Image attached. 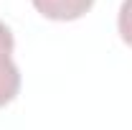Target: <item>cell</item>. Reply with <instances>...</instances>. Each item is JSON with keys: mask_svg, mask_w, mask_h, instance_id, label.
I'll return each instance as SVG.
<instances>
[{"mask_svg": "<svg viewBox=\"0 0 132 130\" xmlns=\"http://www.w3.org/2000/svg\"><path fill=\"white\" fill-rule=\"evenodd\" d=\"M117 31H119V38L127 46H132V0H122V5H119Z\"/></svg>", "mask_w": 132, "mask_h": 130, "instance_id": "cell-3", "label": "cell"}, {"mask_svg": "<svg viewBox=\"0 0 132 130\" xmlns=\"http://www.w3.org/2000/svg\"><path fill=\"white\" fill-rule=\"evenodd\" d=\"M33 8L48 20H76L86 16L94 0H31Z\"/></svg>", "mask_w": 132, "mask_h": 130, "instance_id": "cell-2", "label": "cell"}, {"mask_svg": "<svg viewBox=\"0 0 132 130\" xmlns=\"http://www.w3.org/2000/svg\"><path fill=\"white\" fill-rule=\"evenodd\" d=\"M13 31L0 20V107L13 102L15 95L20 92V71L13 61Z\"/></svg>", "mask_w": 132, "mask_h": 130, "instance_id": "cell-1", "label": "cell"}]
</instances>
